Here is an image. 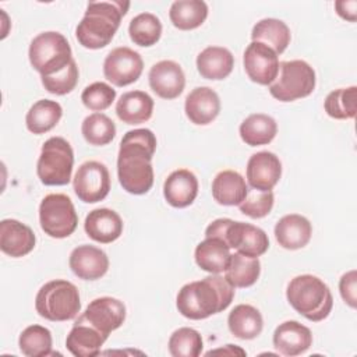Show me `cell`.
<instances>
[{
    "label": "cell",
    "mask_w": 357,
    "mask_h": 357,
    "mask_svg": "<svg viewBox=\"0 0 357 357\" xmlns=\"http://www.w3.org/2000/svg\"><path fill=\"white\" fill-rule=\"evenodd\" d=\"M156 151V137L148 128H135L124 134L117 155V177L130 194H146L153 185L152 156Z\"/></svg>",
    "instance_id": "cell-1"
},
{
    "label": "cell",
    "mask_w": 357,
    "mask_h": 357,
    "mask_svg": "<svg viewBox=\"0 0 357 357\" xmlns=\"http://www.w3.org/2000/svg\"><path fill=\"white\" fill-rule=\"evenodd\" d=\"M233 297L234 287L226 278L211 273L202 280L184 284L177 293L176 305L183 317L199 321L225 311L231 304Z\"/></svg>",
    "instance_id": "cell-2"
},
{
    "label": "cell",
    "mask_w": 357,
    "mask_h": 357,
    "mask_svg": "<svg viewBox=\"0 0 357 357\" xmlns=\"http://www.w3.org/2000/svg\"><path fill=\"white\" fill-rule=\"evenodd\" d=\"M130 1H91L82 20L75 28L79 45L86 49H102L107 46L117 32L121 18L127 14Z\"/></svg>",
    "instance_id": "cell-3"
},
{
    "label": "cell",
    "mask_w": 357,
    "mask_h": 357,
    "mask_svg": "<svg viewBox=\"0 0 357 357\" xmlns=\"http://www.w3.org/2000/svg\"><path fill=\"white\" fill-rule=\"evenodd\" d=\"M289 304L312 322L324 321L332 311L333 297L328 284L314 275L293 278L286 290Z\"/></svg>",
    "instance_id": "cell-4"
},
{
    "label": "cell",
    "mask_w": 357,
    "mask_h": 357,
    "mask_svg": "<svg viewBox=\"0 0 357 357\" xmlns=\"http://www.w3.org/2000/svg\"><path fill=\"white\" fill-rule=\"evenodd\" d=\"M36 312L52 322L73 319L81 310L79 291L77 286L64 279L45 283L35 298Z\"/></svg>",
    "instance_id": "cell-5"
},
{
    "label": "cell",
    "mask_w": 357,
    "mask_h": 357,
    "mask_svg": "<svg viewBox=\"0 0 357 357\" xmlns=\"http://www.w3.org/2000/svg\"><path fill=\"white\" fill-rule=\"evenodd\" d=\"M28 57L31 66L40 74L53 75L73 61V52L67 38L54 31L42 32L29 45Z\"/></svg>",
    "instance_id": "cell-6"
},
{
    "label": "cell",
    "mask_w": 357,
    "mask_h": 357,
    "mask_svg": "<svg viewBox=\"0 0 357 357\" xmlns=\"http://www.w3.org/2000/svg\"><path fill=\"white\" fill-rule=\"evenodd\" d=\"M74 152L70 142L61 137L45 141L36 163V173L45 185H66L71 180Z\"/></svg>",
    "instance_id": "cell-7"
},
{
    "label": "cell",
    "mask_w": 357,
    "mask_h": 357,
    "mask_svg": "<svg viewBox=\"0 0 357 357\" xmlns=\"http://www.w3.org/2000/svg\"><path fill=\"white\" fill-rule=\"evenodd\" d=\"M315 82V71L307 61H282L278 77L269 85V93L279 102H293L311 95Z\"/></svg>",
    "instance_id": "cell-8"
},
{
    "label": "cell",
    "mask_w": 357,
    "mask_h": 357,
    "mask_svg": "<svg viewBox=\"0 0 357 357\" xmlns=\"http://www.w3.org/2000/svg\"><path fill=\"white\" fill-rule=\"evenodd\" d=\"M39 223L42 230L53 238H66L73 234L78 225V215L70 197L46 195L39 205Z\"/></svg>",
    "instance_id": "cell-9"
},
{
    "label": "cell",
    "mask_w": 357,
    "mask_h": 357,
    "mask_svg": "<svg viewBox=\"0 0 357 357\" xmlns=\"http://www.w3.org/2000/svg\"><path fill=\"white\" fill-rule=\"evenodd\" d=\"M74 192L86 204L105 199L110 191V174L107 167L98 160L84 162L73 180Z\"/></svg>",
    "instance_id": "cell-10"
},
{
    "label": "cell",
    "mask_w": 357,
    "mask_h": 357,
    "mask_svg": "<svg viewBox=\"0 0 357 357\" xmlns=\"http://www.w3.org/2000/svg\"><path fill=\"white\" fill-rule=\"evenodd\" d=\"M142 70V57L127 46L113 49L103 61L105 78L116 86H127L135 82L141 77Z\"/></svg>",
    "instance_id": "cell-11"
},
{
    "label": "cell",
    "mask_w": 357,
    "mask_h": 357,
    "mask_svg": "<svg viewBox=\"0 0 357 357\" xmlns=\"http://www.w3.org/2000/svg\"><path fill=\"white\" fill-rule=\"evenodd\" d=\"M106 337L126 321V305L114 297H98L92 300L86 310L78 317Z\"/></svg>",
    "instance_id": "cell-12"
},
{
    "label": "cell",
    "mask_w": 357,
    "mask_h": 357,
    "mask_svg": "<svg viewBox=\"0 0 357 357\" xmlns=\"http://www.w3.org/2000/svg\"><path fill=\"white\" fill-rule=\"evenodd\" d=\"M244 70L252 82L271 85L279 73L278 54L261 42H251L243 56Z\"/></svg>",
    "instance_id": "cell-13"
},
{
    "label": "cell",
    "mask_w": 357,
    "mask_h": 357,
    "mask_svg": "<svg viewBox=\"0 0 357 357\" xmlns=\"http://www.w3.org/2000/svg\"><path fill=\"white\" fill-rule=\"evenodd\" d=\"M225 243L229 248H234L237 252L251 258L261 257L269 248L268 234L261 227L234 220L227 226Z\"/></svg>",
    "instance_id": "cell-14"
},
{
    "label": "cell",
    "mask_w": 357,
    "mask_h": 357,
    "mask_svg": "<svg viewBox=\"0 0 357 357\" xmlns=\"http://www.w3.org/2000/svg\"><path fill=\"white\" fill-rule=\"evenodd\" d=\"M151 89L162 99H176L185 86V75L181 66L173 60H162L153 64L148 74Z\"/></svg>",
    "instance_id": "cell-15"
},
{
    "label": "cell",
    "mask_w": 357,
    "mask_h": 357,
    "mask_svg": "<svg viewBox=\"0 0 357 357\" xmlns=\"http://www.w3.org/2000/svg\"><path fill=\"white\" fill-rule=\"evenodd\" d=\"M280 176L282 162L273 152H257L247 162V180L252 188L269 191L278 184Z\"/></svg>",
    "instance_id": "cell-16"
},
{
    "label": "cell",
    "mask_w": 357,
    "mask_h": 357,
    "mask_svg": "<svg viewBox=\"0 0 357 357\" xmlns=\"http://www.w3.org/2000/svg\"><path fill=\"white\" fill-rule=\"evenodd\" d=\"M68 264L73 273L82 280H98L109 269L106 252L89 244L75 247L70 254Z\"/></svg>",
    "instance_id": "cell-17"
},
{
    "label": "cell",
    "mask_w": 357,
    "mask_h": 357,
    "mask_svg": "<svg viewBox=\"0 0 357 357\" xmlns=\"http://www.w3.org/2000/svg\"><path fill=\"white\" fill-rule=\"evenodd\" d=\"M36 237L32 229L15 219L0 222V248L11 258H21L35 248Z\"/></svg>",
    "instance_id": "cell-18"
},
{
    "label": "cell",
    "mask_w": 357,
    "mask_h": 357,
    "mask_svg": "<svg viewBox=\"0 0 357 357\" xmlns=\"http://www.w3.org/2000/svg\"><path fill=\"white\" fill-rule=\"evenodd\" d=\"M273 347L283 356H298L312 344L311 331L297 321H284L273 332Z\"/></svg>",
    "instance_id": "cell-19"
},
{
    "label": "cell",
    "mask_w": 357,
    "mask_h": 357,
    "mask_svg": "<svg viewBox=\"0 0 357 357\" xmlns=\"http://www.w3.org/2000/svg\"><path fill=\"white\" fill-rule=\"evenodd\" d=\"M185 116L197 126L212 123L220 112V99L209 86L194 88L185 98Z\"/></svg>",
    "instance_id": "cell-20"
},
{
    "label": "cell",
    "mask_w": 357,
    "mask_h": 357,
    "mask_svg": "<svg viewBox=\"0 0 357 357\" xmlns=\"http://www.w3.org/2000/svg\"><path fill=\"white\" fill-rule=\"evenodd\" d=\"M84 229L92 240L102 244H109L121 236L123 220L116 211L109 208H98L86 215Z\"/></svg>",
    "instance_id": "cell-21"
},
{
    "label": "cell",
    "mask_w": 357,
    "mask_h": 357,
    "mask_svg": "<svg viewBox=\"0 0 357 357\" xmlns=\"http://www.w3.org/2000/svg\"><path fill=\"white\" fill-rule=\"evenodd\" d=\"M312 234L310 220L298 213H289L280 218L275 226V238L286 250H300L305 247Z\"/></svg>",
    "instance_id": "cell-22"
},
{
    "label": "cell",
    "mask_w": 357,
    "mask_h": 357,
    "mask_svg": "<svg viewBox=\"0 0 357 357\" xmlns=\"http://www.w3.org/2000/svg\"><path fill=\"white\" fill-rule=\"evenodd\" d=\"M198 194V180L188 169L172 172L163 184V195L169 205L185 208L194 202Z\"/></svg>",
    "instance_id": "cell-23"
},
{
    "label": "cell",
    "mask_w": 357,
    "mask_h": 357,
    "mask_svg": "<svg viewBox=\"0 0 357 357\" xmlns=\"http://www.w3.org/2000/svg\"><path fill=\"white\" fill-rule=\"evenodd\" d=\"M106 339L98 329L77 318L67 335L66 347L75 357H95L100 353Z\"/></svg>",
    "instance_id": "cell-24"
},
{
    "label": "cell",
    "mask_w": 357,
    "mask_h": 357,
    "mask_svg": "<svg viewBox=\"0 0 357 357\" xmlns=\"http://www.w3.org/2000/svg\"><path fill=\"white\" fill-rule=\"evenodd\" d=\"M233 67L231 52L222 46H208L197 56V70L205 79H223L230 75Z\"/></svg>",
    "instance_id": "cell-25"
},
{
    "label": "cell",
    "mask_w": 357,
    "mask_h": 357,
    "mask_svg": "<svg viewBox=\"0 0 357 357\" xmlns=\"http://www.w3.org/2000/svg\"><path fill=\"white\" fill-rule=\"evenodd\" d=\"M153 99L144 91H130L120 96L116 103L117 117L130 126L141 124L152 117Z\"/></svg>",
    "instance_id": "cell-26"
},
{
    "label": "cell",
    "mask_w": 357,
    "mask_h": 357,
    "mask_svg": "<svg viewBox=\"0 0 357 357\" xmlns=\"http://www.w3.org/2000/svg\"><path fill=\"white\" fill-rule=\"evenodd\" d=\"M248 185L244 177L234 170L219 172L212 181L213 199L225 206L240 205L247 195Z\"/></svg>",
    "instance_id": "cell-27"
},
{
    "label": "cell",
    "mask_w": 357,
    "mask_h": 357,
    "mask_svg": "<svg viewBox=\"0 0 357 357\" xmlns=\"http://www.w3.org/2000/svg\"><path fill=\"white\" fill-rule=\"evenodd\" d=\"M227 325L233 336L243 340H251L261 335L264 319L255 307L250 304H238L230 311Z\"/></svg>",
    "instance_id": "cell-28"
},
{
    "label": "cell",
    "mask_w": 357,
    "mask_h": 357,
    "mask_svg": "<svg viewBox=\"0 0 357 357\" xmlns=\"http://www.w3.org/2000/svg\"><path fill=\"white\" fill-rule=\"evenodd\" d=\"M197 265L209 273H220L225 272L229 258H230V248L225 241L216 237H205L201 241L194 252Z\"/></svg>",
    "instance_id": "cell-29"
},
{
    "label": "cell",
    "mask_w": 357,
    "mask_h": 357,
    "mask_svg": "<svg viewBox=\"0 0 357 357\" xmlns=\"http://www.w3.org/2000/svg\"><path fill=\"white\" fill-rule=\"evenodd\" d=\"M251 39L252 42H261L269 46L279 56L287 49L291 33L282 20L264 18L252 26Z\"/></svg>",
    "instance_id": "cell-30"
},
{
    "label": "cell",
    "mask_w": 357,
    "mask_h": 357,
    "mask_svg": "<svg viewBox=\"0 0 357 357\" xmlns=\"http://www.w3.org/2000/svg\"><path fill=\"white\" fill-rule=\"evenodd\" d=\"M61 116L63 109L59 102L50 99H40L29 107L25 116V124L32 134L40 135L54 128L60 121Z\"/></svg>",
    "instance_id": "cell-31"
},
{
    "label": "cell",
    "mask_w": 357,
    "mask_h": 357,
    "mask_svg": "<svg viewBox=\"0 0 357 357\" xmlns=\"http://www.w3.org/2000/svg\"><path fill=\"white\" fill-rule=\"evenodd\" d=\"M240 137L250 146L269 144L278 132V124L273 117L264 113L250 114L240 124Z\"/></svg>",
    "instance_id": "cell-32"
},
{
    "label": "cell",
    "mask_w": 357,
    "mask_h": 357,
    "mask_svg": "<svg viewBox=\"0 0 357 357\" xmlns=\"http://www.w3.org/2000/svg\"><path fill=\"white\" fill-rule=\"evenodd\" d=\"M208 17V4L202 0H177L170 6L169 18L181 31L201 26Z\"/></svg>",
    "instance_id": "cell-33"
},
{
    "label": "cell",
    "mask_w": 357,
    "mask_h": 357,
    "mask_svg": "<svg viewBox=\"0 0 357 357\" xmlns=\"http://www.w3.org/2000/svg\"><path fill=\"white\" fill-rule=\"evenodd\" d=\"M261 273V262L258 258H251L240 252L230 254L229 264L225 269L226 280L236 287L252 286Z\"/></svg>",
    "instance_id": "cell-34"
},
{
    "label": "cell",
    "mask_w": 357,
    "mask_h": 357,
    "mask_svg": "<svg viewBox=\"0 0 357 357\" xmlns=\"http://www.w3.org/2000/svg\"><path fill=\"white\" fill-rule=\"evenodd\" d=\"M130 39L142 47L153 46L162 36V22L152 13L135 15L128 25Z\"/></svg>",
    "instance_id": "cell-35"
},
{
    "label": "cell",
    "mask_w": 357,
    "mask_h": 357,
    "mask_svg": "<svg viewBox=\"0 0 357 357\" xmlns=\"http://www.w3.org/2000/svg\"><path fill=\"white\" fill-rule=\"evenodd\" d=\"M52 343L50 331L42 325L26 326L18 337L20 350L26 357H45L53 354Z\"/></svg>",
    "instance_id": "cell-36"
},
{
    "label": "cell",
    "mask_w": 357,
    "mask_h": 357,
    "mask_svg": "<svg viewBox=\"0 0 357 357\" xmlns=\"http://www.w3.org/2000/svg\"><path fill=\"white\" fill-rule=\"evenodd\" d=\"M81 132L89 145L103 146L116 137V126L110 117L98 112L84 119Z\"/></svg>",
    "instance_id": "cell-37"
},
{
    "label": "cell",
    "mask_w": 357,
    "mask_h": 357,
    "mask_svg": "<svg viewBox=\"0 0 357 357\" xmlns=\"http://www.w3.org/2000/svg\"><path fill=\"white\" fill-rule=\"evenodd\" d=\"M356 102H357V88H339L332 91L324 102V109L326 114L336 120L353 119L356 116Z\"/></svg>",
    "instance_id": "cell-38"
},
{
    "label": "cell",
    "mask_w": 357,
    "mask_h": 357,
    "mask_svg": "<svg viewBox=\"0 0 357 357\" xmlns=\"http://www.w3.org/2000/svg\"><path fill=\"white\" fill-rule=\"evenodd\" d=\"M169 353L173 357H198L204 347L202 336L192 328H178L169 339Z\"/></svg>",
    "instance_id": "cell-39"
},
{
    "label": "cell",
    "mask_w": 357,
    "mask_h": 357,
    "mask_svg": "<svg viewBox=\"0 0 357 357\" xmlns=\"http://www.w3.org/2000/svg\"><path fill=\"white\" fill-rule=\"evenodd\" d=\"M275 197L272 190L269 191H261L252 187H248L247 195L243 199V202L238 205L240 212L252 218V219H261L265 218L273 208Z\"/></svg>",
    "instance_id": "cell-40"
},
{
    "label": "cell",
    "mask_w": 357,
    "mask_h": 357,
    "mask_svg": "<svg viewBox=\"0 0 357 357\" xmlns=\"http://www.w3.org/2000/svg\"><path fill=\"white\" fill-rule=\"evenodd\" d=\"M78 75H79L78 67L75 60L73 59V61L59 73L53 75H45L40 78H42V85L47 92L61 96V95L70 93L75 88L78 82Z\"/></svg>",
    "instance_id": "cell-41"
},
{
    "label": "cell",
    "mask_w": 357,
    "mask_h": 357,
    "mask_svg": "<svg viewBox=\"0 0 357 357\" xmlns=\"http://www.w3.org/2000/svg\"><path fill=\"white\" fill-rule=\"evenodd\" d=\"M114 99H116V89H113L109 84L102 81L88 85L81 93V100L84 106L96 113L110 107Z\"/></svg>",
    "instance_id": "cell-42"
},
{
    "label": "cell",
    "mask_w": 357,
    "mask_h": 357,
    "mask_svg": "<svg viewBox=\"0 0 357 357\" xmlns=\"http://www.w3.org/2000/svg\"><path fill=\"white\" fill-rule=\"evenodd\" d=\"M356 282H357V273H356L354 269H351L347 273H344L340 278V282H339L340 296H342L343 301L349 307H351V308H356V305H357V287H356Z\"/></svg>",
    "instance_id": "cell-43"
},
{
    "label": "cell",
    "mask_w": 357,
    "mask_h": 357,
    "mask_svg": "<svg viewBox=\"0 0 357 357\" xmlns=\"http://www.w3.org/2000/svg\"><path fill=\"white\" fill-rule=\"evenodd\" d=\"M336 13L340 18L354 22L357 18V1L356 0H339L335 1Z\"/></svg>",
    "instance_id": "cell-44"
}]
</instances>
